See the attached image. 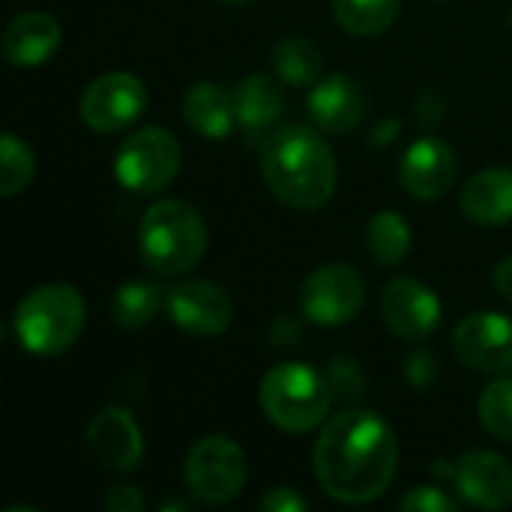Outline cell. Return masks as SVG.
Segmentation results:
<instances>
[{
    "instance_id": "44dd1931",
    "label": "cell",
    "mask_w": 512,
    "mask_h": 512,
    "mask_svg": "<svg viewBox=\"0 0 512 512\" xmlns=\"http://www.w3.org/2000/svg\"><path fill=\"white\" fill-rule=\"evenodd\" d=\"M273 69L288 87H312L324 72V54L309 36H285L273 45Z\"/></svg>"
},
{
    "instance_id": "7402d4cb",
    "label": "cell",
    "mask_w": 512,
    "mask_h": 512,
    "mask_svg": "<svg viewBox=\"0 0 512 512\" xmlns=\"http://www.w3.org/2000/svg\"><path fill=\"white\" fill-rule=\"evenodd\" d=\"M366 249L375 264L399 267L411 252V228L402 213L381 210L366 225Z\"/></svg>"
},
{
    "instance_id": "277c9868",
    "label": "cell",
    "mask_w": 512,
    "mask_h": 512,
    "mask_svg": "<svg viewBox=\"0 0 512 512\" xmlns=\"http://www.w3.org/2000/svg\"><path fill=\"white\" fill-rule=\"evenodd\" d=\"M84 300L72 285L51 282L21 297L12 315L18 345L33 357H57L75 345L84 330Z\"/></svg>"
},
{
    "instance_id": "7a4b0ae2",
    "label": "cell",
    "mask_w": 512,
    "mask_h": 512,
    "mask_svg": "<svg viewBox=\"0 0 512 512\" xmlns=\"http://www.w3.org/2000/svg\"><path fill=\"white\" fill-rule=\"evenodd\" d=\"M261 171L270 192L294 210H321L339 180L330 144L309 126H282L261 144Z\"/></svg>"
},
{
    "instance_id": "836d02e7",
    "label": "cell",
    "mask_w": 512,
    "mask_h": 512,
    "mask_svg": "<svg viewBox=\"0 0 512 512\" xmlns=\"http://www.w3.org/2000/svg\"><path fill=\"white\" fill-rule=\"evenodd\" d=\"M186 507H189V504H183V501H165V504H162L159 510L168 512V510H186Z\"/></svg>"
},
{
    "instance_id": "f546056e",
    "label": "cell",
    "mask_w": 512,
    "mask_h": 512,
    "mask_svg": "<svg viewBox=\"0 0 512 512\" xmlns=\"http://www.w3.org/2000/svg\"><path fill=\"white\" fill-rule=\"evenodd\" d=\"M306 507H309L306 498L291 486H276L261 498V510L264 512H303Z\"/></svg>"
},
{
    "instance_id": "e575fe53",
    "label": "cell",
    "mask_w": 512,
    "mask_h": 512,
    "mask_svg": "<svg viewBox=\"0 0 512 512\" xmlns=\"http://www.w3.org/2000/svg\"><path fill=\"white\" fill-rule=\"evenodd\" d=\"M6 512H39V510H33V507H24V510H21V507H9Z\"/></svg>"
},
{
    "instance_id": "d4e9b609",
    "label": "cell",
    "mask_w": 512,
    "mask_h": 512,
    "mask_svg": "<svg viewBox=\"0 0 512 512\" xmlns=\"http://www.w3.org/2000/svg\"><path fill=\"white\" fill-rule=\"evenodd\" d=\"M33 171H36L33 150L18 135L6 132L0 138V195L12 198L21 189H27L33 180Z\"/></svg>"
},
{
    "instance_id": "4316f807",
    "label": "cell",
    "mask_w": 512,
    "mask_h": 512,
    "mask_svg": "<svg viewBox=\"0 0 512 512\" xmlns=\"http://www.w3.org/2000/svg\"><path fill=\"white\" fill-rule=\"evenodd\" d=\"M327 384H330V393H333V402H342V405H354L363 399L366 393V378H363V369L351 360V357H336L327 369Z\"/></svg>"
},
{
    "instance_id": "3957f363",
    "label": "cell",
    "mask_w": 512,
    "mask_h": 512,
    "mask_svg": "<svg viewBox=\"0 0 512 512\" xmlns=\"http://www.w3.org/2000/svg\"><path fill=\"white\" fill-rule=\"evenodd\" d=\"M207 243L210 237L201 213L180 198L150 204L138 228L141 261L159 276H183L198 267Z\"/></svg>"
},
{
    "instance_id": "e0dca14e",
    "label": "cell",
    "mask_w": 512,
    "mask_h": 512,
    "mask_svg": "<svg viewBox=\"0 0 512 512\" xmlns=\"http://www.w3.org/2000/svg\"><path fill=\"white\" fill-rule=\"evenodd\" d=\"M234 111H237V126L249 141H267L285 114V96L276 78L264 72H252L234 84Z\"/></svg>"
},
{
    "instance_id": "ac0fdd59",
    "label": "cell",
    "mask_w": 512,
    "mask_h": 512,
    "mask_svg": "<svg viewBox=\"0 0 512 512\" xmlns=\"http://www.w3.org/2000/svg\"><path fill=\"white\" fill-rule=\"evenodd\" d=\"M60 24L48 12H24L3 33V54L12 66L33 69L54 57L60 48Z\"/></svg>"
},
{
    "instance_id": "8992f818",
    "label": "cell",
    "mask_w": 512,
    "mask_h": 512,
    "mask_svg": "<svg viewBox=\"0 0 512 512\" xmlns=\"http://www.w3.org/2000/svg\"><path fill=\"white\" fill-rule=\"evenodd\" d=\"M183 162L177 135L162 126H144L123 138L114 156V177L120 186L138 195H156L174 183Z\"/></svg>"
},
{
    "instance_id": "8fae6325",
    "label": "cell",
    "mask_w": 512,
    "mask_h": 512,
    "mask_svg": "<svg viewBox=\"0 0 512 512\" xmlns=\"http://www.w3.org/2000/svg\"><path fill=\"white\" fill-rule=\"evenodd\" d=\"M435 474L453 480L459 495L480 510H504L512 504V465L489 450H471L459 456L450 468L435 465Z\"/></svg>"
},
{
    "instance_id": "4fadbf2b",
    "label": "cell",
    "mask_w": 512,
    "mask_h": 512,
    "mask_svg": "<svg viewBox=\"0 0 512 512\" xmlns=\"http://www.w3.org/2000/svg\"><path fill=\"white\" fill-rule=\"evenodd\" d=\"M165 309L171 321L192 336H219L231 327L234 318L228 291L207 279L177 282L165 297Z\"/></svg>"
},
{
    "instance_id": "9c48e42d",
    "label": "cell",
    "mask_w": 512,
    "mask_h": 512,
    "mask_svg": "<svg viewBox=\"0 0 512 512\" xmlns=\"http://www.w3.org/2000/svg\"><path fill=\"white\" fill-rule=\"evenodd\" d=\"M147 108V87L132 72H105L81 93V120L87 129L114 135L132 126Z\"/></svg>"
},
{
    "instance_id": "9a60e30c",
    "label": "cell",
    "mask_w": 512,
    "mask_h": 512,
    "mask_svg": "<svg viewBox=\"0 0 512 512\" xmlns=\"http://www.w3.org/2000/svg\"><path fill=\"white\" fill-rule=\"evenodd\" d=\"M87 447L108 471L129 474V471L138 468V462L144 456V435H141V426L135 423V417L126 408L111 405V408H102L90 420Z\"/></svg>"
},
{
    "instance_id": "30bf717a",
    "label": "cell",
    "mask_w": 512,
    "mask_h": 512,
    "mask_svg": "<svg viewBox=\"0 0 512 512\" xmlns=\"http://www.w3.org/2000/svg\"><path fill=\"white\" fill-rule=\"evenodd\" d=\"M456 357L480 375L512 372V318L501 312H474L453 330Z\"/></svg>"
},
{
    "instance_id": "1f68e13d",
    "label": "cell",
    "mask_w": 512,
    "mask_h": 512,
    "mask_svg": "<svg viewBox=\"0 0 512 512\" xmlns=\"http://www.w3.org/2000/svg\"><path fill=\"white\" fill-rule=\"evenodd\" d=\"M300 339H303V330H300V321H297V318L282 315V318L273 321V327H270V342H273L276 348H294Z\"/></svg>"
},
{
    "instance_id": "52a82bcc",
    "label": "cell",
    "mask_w": 512,
    "mask_h": 512,
    "mask_svg": "<svg viewBox=\"0 0 512 512\" xmlns=\"http://www.w3.org/2000/svg\"><path fill=\"white\" fill-rule=\"evenodd\" d=\"M183 480L201 504H228L246 486V453L228 435H204L186 456Z\"/></svg>"
},
{
    "instance_id": "484cf974",
    "label": "cell",
    "mask_w": 512,
    "mask_h": 512,
    "mask_svg": "<svg viewBox=\"0 0 512 512\" xmlns=\"http://www.w3.org/2000/svg\"><path fill=\"white\" fill-rule=\"evenodd\" d=\"M480 423L489 435L512 444V378L501 375L480 393Z\"/></svg>"
},
{
    "instance_id": "ba28073f",
    "label": "cell",
    "mask_w": 512,
    "mask_h": 512,
    "mask_svg": "<svg viewBox=\"0 0 512 512\" xmlns=\"http://www.w3.org/2000/svg\"><path fill=\"white\" fill-rule=\"evenodd\" d=\"M366 303V282L351 264H324L300 285V309L318 327H345Z\"/></svg>"
},
{
    "instance_id": "5bb4252c",
    "label": "cell",
    "mask_w": 512,
    "mask_h": 512,
    "mask_svg": "<svg viewBox=\"0 0 512 512\" xmlns=\"http://www.w3.org/2000/svg\"><path fill=\"white\" fill-rule=\"evenodd\" d=\"M459 174V159L453 147L435 135L417 138L399 159V183L417 201H441Z\"/></svg>"
},
{
    "instance_id": "f1b7e54d",
    "label": "cell",
    "mask_w": 512,
    "mask_h": 512,
    "mask_svg": "<svg viewBox=\"0 0 512 512\" xmlns=\"http://www.w3.org/2000/svg\"><path fill=\"white\" fill-rule=\"evenodd\" d=\"M435 378H438V357L432 351H426V348L411 351L408 360H405V381L414 390H426V387L435 384Z\"/></svg>"
},
{
    "instance_id": "5b68a950",
    "label": "cell",
    "mask_w": 512,
    "mask_h": 512,
    "mask_svg": "<svg viewBox=\"0 0 512 512\" xmlns=\"http://www.w3.org/2000/svg\"><path fill=\"white\" fill-rule=\"evenodd\" d=\"M264 417L291 435H306L324 423L333 405L327 375H318L306 363H279L273 366L258 393Z\"/></svg>"
},
{
    "instance_id": "cb8c5ba5",
    "label": "cell",
    "mask_w": 512,
    "mask_h": 512,
    "mask_svg": "<svg viewBox=\"0 0 512 512\" xmlns=\"http://www.w3.org/2000/svg\"><path fill=\"white\" fill-rule=\"evenodd\" d=\"M402 0H333V18L351 36H378L399 18Z\"/></svg>"
},
{
    "instance_id": "4dcf8cb0",
    "label": "cell",
    "mask_w": 512,
    "mask_h": 512,
    "mask_svg": "<svg viewBox=\"0 0 512 512\" xmlns=\"http://www.w3.org/2000/svg\"><path fill=\"white\" fill-rule=\"evenodd\" d=\"M105 507L111 512H141L144 495L135 486H111L105 495Z\"/></svg>"
},
{
    "instance_id": "7c38bea8",
    "label": "cell",
    "mask_w": 512,
    "mask_h": 512,
    "mask_svg": "<svg viewBox=\"0 0 512 512\" xmlns=\"http://www.w3.org/2000/svg\"><path fill=\"white\" fill-rule=\"evenodd\" d=\"M381 315L384 324L405 342H426L441 324V300L420 279L399 276L381 291Z\"/></svg>"
},
{
    "instance_id": "2e32d148",
    "label": "cell",
    "mask_w": 512,
    "mask_h": 512,
    "mask_svg": "<svg viewBox=\"0 0 512 512\" xmlns=\"http://www.w3.org/2000/svg\"><path fill=\"white\" fill-rule=\"evenodd\" d=\"M306 108L318 129L330 135H348L366 114V93L354 78L336 72L312 84Z\"/></svg>"
},
{
    "instance_id": "83f0119b",
    "label": "cell",
    "mask_w": 512,
    "mask_h": 512,
    "mask_svg": "<svg viewBox=\"0 0 512 512\" xmlns=\"http://www.w3.org/2000/svg\"><path fill=\"white\" fill-rule=\"evenodd\" d=\"M399 510L405 512H456V498L435 486H414L399 498Z\"/></svg>"
},
{
    "instance_id": "ffe728a7",
    "label": "cell",
    "mask_w": 512,
    "mask_h": 512,
    "mask_svg": "<svg viewBox=\"0 0 512 512\" xmlns=\"http://www.w3.org/2000/svg\"><path fill=\"white\" fill-rule=\"evenodd\" d=\"M183 120L192 132L210 141H222L237 129L234 93L216 81H198L183 93Z\"/></svg>"
},
{
    "instance_id": "d6986e66",
    "label": "cell",
    "mask_w": 512,
    "mask_h": 512,
    "mask_svg": "<svg viewBox=\"0 0 512 512\" xmlns=\"http://www.w3.org/2000/svg\"><path fill=\"white\" fill-rule=\"evenodd\" d=\"M462 210L480 228L512 222V168H483L462 189Z\"/></svg>"
},
{
    "instance_id": "d590c367",
    "label": "cell",
    "mask_w": 512,
    "mask_h": 512,
    "mask_svg": "<svg viewBox=\"0 0 512 512\" xmlns=\"http://www.w3.org/2000/svg\"><path fill=\"white\" fill-rule=\"evenodd\" d=\"M222 3H228V6H240V3H249V0H222Z\"/></svg>"
},
{
    "instance_id": "d6a6232c",
    "label": "cell",
    "mask_w": 512,
    "mask_h": 512,
    "mask_svg": "<svg viewBox=\"0 0 512 512\" xmlns=\"http://www.w3.org/2000/svg\"><path fill=\"white\" fill-rule=\"evenodd\" d=\"M492 285H495V291H498L507 303H512V258H504V261L495 267Z\"/></svg>"
},
{
    "instance_id": "6da1fadb",
    "label": "cell",
    "mask_w": 512,
    "mask_h": 512,
    "mask_svg": "<svg viewBox=\"0 0 512 512\" xmlns=\"http://www.w3.org/2000/svg\"><path fill=\"white\" fill-rule=\"evenodd\" d=\"M318 486L339 504H369L381 498L399 468V441L390 423L363 408L330 417L312 453Z\"/></svg>"
},
{
    "instance_id": "603a6c76",
    "label": "cell",
    "mask_w": 512,
    "mask_h": 512,
    "mask_svg": "<svg viewBox=\"0 0 512 512\" xmlns=\"http://www.w3.org/2000/svg\"><path fill=\"white\" fill-rule=\"evenodd\" d=\"M165 303V294L153 282H126L111 297V318L123 330H141L153 324Z\"/></svg>"
}]
</instances>
